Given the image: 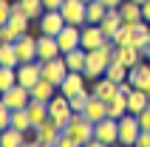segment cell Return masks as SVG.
<instances>
[{"label": "cell", "mask_w": 150, "mask_h": 147, "mask_svg": "<svg viewBox=\"0 0 150 147\" xmlns=\"http://www.w3.org/2000/svg\"><path fill=\"white\" fill-rule=\"evenodd\" d=\"M25 110H28V119H31L34 127H40V124L48 119V102H37V99H31Z\"/></svg>", "instance_id": "cell-28"}, {"label": "cell", "mask_w": 150, "mask_h": 147, "mask_svg": "<svg viewBox=\"0 0 150 147\" xmlns=\"http://www.w3.org/2000/svg\"><path fill=\"white\" fill-rule=\"evenodd\" d=\"M14 51H17V57H20V62H34L37 59V37H31V34L17 37Z\"/></svg>", "instance_id": "cell-15"}, {"label": "cell", "mask_w": 150, "mask_h": 147, "mask_svg": "<svg viewBox=\"0 0 150 147\" xmlns=\"http://www.w3.org/2000/svg\"><path fill=\"white\" fill-rule=\"evenodd\" d=\"M133 45L139 51H147V45H150V23L147 20H142V23H136L133 25Z\"/></svg>", "instance_id": "cell-29"}, {"label": "cell", "mask_w": 150, "mask_h": 147, "mask_svg": "<svg viewBox=\"0 0 150 147\" xmlns=\"http://www.w3.org/2000/svg\"><path fill=\"white\" fill-rule=\"evenodd\" d=\"M102 3H105V6H108V8H119V6H122V3H125V0H102Z\"/></svg>", "instance_id": "cell-46"}, {"label": "cell", "mask_w": 150, "mask_h": 147, "mask_svg": "<svg viewBox=\"0 0 150 147\" xmlns=\"http://www.w3.org/2000/svg\"><path fill=\"white\" fill-rule=\"evenodd\" d=\"M144 59H147V62H150V45H147V51H144Z\"/></svg>", "instance_id": "cell-48"}, {"label": "cell", "mask_w": 150, "mask_h": 147, "mask_svg": "<svg viewBox=\"0 0 150 147\" xmlns=\"http://www.w3.org/2000/svg\"><path fill=\"white\" fill-rule=\"evenodd\" d=\"M136 119H139V124H142V130H150V105L144 107L142 113H136Z\"/></svg>", "instance_id": "cell-42"}, {"label": "cell", "mask_w": 150, "mask_h": 147, "mask_svg": "<svg viewBox=\"0 0 150 147\" xmlns=\"http://www.w3.org/2000/svg\"><path fill=\"white\" fill-rule=\"evenodd\" d=\"M133 147H150V130H142V133H139V139H136Z\"/></svg>", "instance_id": "cell-43"}, {"label": "cell", "mask_w": 150, "mask_h": 147, "mask_svg": "<svg viewBox=\"0 0 150 147\" xmlns=\"http://www.w3.org/2000/svg\"><path fill=\"white\" fill-rule=\"evenodd\" d=\"M11 127H17V130H23V133L34 130V124H31V119H28V110H25V107L11 110Z\"/></svg>", "instance_id": "cell-33"}, {"label": "cell", "mask_w": 150, "mask_h": 147, "mask_svg": "<svg viewBox=\"0 0 150 147\" xmlns=\"http://www.w3.org/2000/svg\"><path fill=\"white\" fill-rule=\"evenodd\" d=\"M85 3H91V0H85Z\"/></svg>", "instance_id": "cell-51"}, {"label": "cell", "mask_w": 150, "mask_h": 147, "mask_svg": "<svg viewBox=\"0 0 150 147\" xmlns=\"http://www.w3.org/2000/svg\"><path fill=\"white\" fill-rule=\"evenodd\" d=\"M0 65H8V68L20 65V57H17V51H14V42H0Z\"/></svg>", "instance_id": "cell-32"}, {"label": "cell", "mask_w": 150, "mask_h": 147, "mask_svg": "<svg viewBox=\"0 0 150 147\" xmlns=\"http://www.w3.org/2000/svg\"><path fill=\"white\" fill-rule=\"evenodd\" d=\"M82 90H88V76H85L82 71H68V76L62 79V85H59V93L62 96H76V93H82Z\"/></svg>", "instance_id": "cell-10"}, {"label": "cell", "mask_w": 150, "mask_h": 147, "mask_svg": "<svg viewBox=\"0 0 150 147\" xmlns=\"http://www.w3.org/2000/svg\"><path fill=\"white\" fill-rule=\"evenodd\" d=\"M142 51L136 48V45H116V62H122L125 68H133L142 62Z\"/></svg>", "instance_id": "cell-22"}, {"label": "cell", "mask_w": 150, "mask_h": 147, "mask_svg": "<svg viewBox=\"0 0 150 147\" xmlns=\"http://www.w3.org/2000/svg\"><path fill=\"white\" fill-rule=\"evenodd\" d=\"M54 57H62L57 37H51V34H40V37H37V59L48 62V59H54Z\"/></svg>", "instance_id": "cell-13"}, {"label": "cell", "mask_w": 150, "mask_h": 147, "mask_svg": "<svg viewBox=\"0 0 150 147\" xmlns=\"http://www.w3.org/2000/svg\"><path fill=\"white\" fill-rule=\"evenodd\" d=\"M147 105H150V93L147 90L133 88L130 93H127V110H130V113H142Z\"/></svg>", "instance_id": "cell-24"}, {"label": "cell", "mask_w": 150, "mask_h": 147, "mask_svg": "<svg viewBox=\"0 0 150 147\" xmlns=\"http://www.w3.org/2000/svg\"><path fill=\"white\" fill-rule=\"evenodd\" d=\"M37 23H40V34H51V37H57V34L68 25L59 8H45V11H42V17L37 20Z\"/></svg>", "instance_id": "cell-5"}, {"label": "cell", "mask_w": 150, "mask_h": 147, "mask_svg": "<svg viewBox=\"0 0 150 147\" xmlns=\"http://www.w3.org/2000/svg\"><path fill=\"white\" fill-rule=\"evenodd\" d=\"M85 119L88 122H102V119H108V102H102L99 96H93L91 93V99H88V107H85Z\"/></svg>", "instance_id": "cell-21"}, {"label": "cell", "mask_w": 150, "mask_h": 147, "mask_svg": "<svg viewBox=\"0 0 150 147\" xmlns=\"http://www.w3.org/2000/svg\"><path fill=\"white\" fill-rule=\"evenodd\" d=\"M0 133H3V130H0Z\"/></svg>", "instance_id": "cell-53"}, {"label": "cell", "mask_w": 150, "mask_h": 147, "mask_svg": "<svg viewBox=\"0 0 150 147\" xmlns=\"http://www.w3.org/2000/svg\"><path fill=\"white\" fill-rule=\"evenodd\" d=\"M65 133L71 139H76L79 144H88L93 139V122H88L85 113H74L68 119V124H65Z\"/></svg>", "instance_id": "cell-2"}, {"label": "cell", "mask_w": 150, "mask_h": 147, "mask_svg": "<svg viewBox=\"0 0 150 147\" xmlns=\"http://www.w3.org/2000/svg\"><path fill=\"white\" fill-rule=\"evenodd\" d=\"M125 113H130V110H127V96L125 93H116V96L108 102V116L110 119H122Z\"/></svg>", "instance_id": "cell-31"}, {"label": "cell", "mask_w": 150, "mask_h": 147, "mask_svg": "<svg viewBox=\"0 0 150 147\" xmlns=\"http://www.w3.org/2000/svg\"><path fill=\"white\" fill-rule=\"evenodd\" d=\"M59 133H62V127H59L54 119H45L40 127H34V139L40 141V144L54 147V144H57V139H59Z\"/></svg>", "instance_id": "cell-14"}, {"label": "cell", "mask_w": 150, "mask_h": 147, "mask_svg": "<svg viewBox=\"0 0 150 147\" xmlns=\"http://www.w3.org/2000/svg\"><path fill=\"white\" fill-rule=\"evenodd\" d=\"M122 25H125L122 11H119V8H108V14H105V20L99 23V28H102V34H105L108 40H113V34H116Z\"/></svg>", "instance_id": "cell-20"}, {"label": "cell", "mask_w": 150, "mask_h": 147, "mask_svg": "<svg viewBox=\"0 0 150 147\" xmlns=\"http://www.w3.org/2000/svg\"><path fill=\"white\" fill-rule=\"evenodd\" d=\"M127 79H130L133 88H142V90H147V93H150V62H147V59H142L139 65H133V68H130V74H127Z\"/></svg>", "instance_id": "cell-17"}, {"label": "cell", "mask_w": 150, "mask_h": 147, "mask_svg": "<svg viewBox=\"0 0 150 147\" xmlns=\"http://www.w3.org/2000/svg\"><path fill=\"white\" fill-rule=\"evenodd\" d=\"M31 90V99H37V102H51V99L57 96V85H54V82H48L45 79V76H42L40 82H37V85H34V88H28Z\"/></svg>", "instance_id": "cell-23"}, {"label": "cell", "mask_w": 150, "mask_h": 147, "mask_svg": "<svg viewBox=\"0 0 150 147\" xmlns=\"http://www.w3.org/2000/svg\"><path fill=\"white\" fill-rule=\"evenodd\" d=\"M28 23H31V17L20 8V0H14V3H11V17H8L6 25H11L17 34H28Z\"/></svg>", "instance_id": "cell-19"}, {"label": "cell", "mask_w": 150, "mask_h": 147, "mask_svg": "<svg viewBox=\"0 0 150 147\" xmlns=\"http://www.w3.org/2000/svg\"><path fill=\"white\" fill-rule=\"evenodd\" d=\"M139 133H142V124H139L136 113H125L122 119H119V144L133 147L136 139H139Z\"/></svg>", "instance_id": "cell-3"}, {"label": "cell", "mask_w": 150, "mask_h": 147, "mask_svg": "<svg viewBox=\"0 0 150 147\" xmlns=\"http://www.w3.org/2000/svg\"><path fill=\"white\" fill-rule=\"evenodd\" d=\"M8 17H11V3L8 0H0V25H6Z\"/></svg>", "instance_id": "cell-41"}, {"label": "cell", "mask_w": 150, "mask_h": 147, "mask_svg": "<svg viewBox=\"0 0 150 147\" xmlns=\"http://www.w3.org/2000/svg\"><path fill=\"white\" fill-rule=\"evenodd\" d=\"M105 14H108V6H105L102 0H91V3L85 6V23L99 25L102 20H105Z\"/></svg>", "instance_id": "cell-27"}, {"label": "cell", "mask_w": 150, "mask_h": 147, "mask_svg": "<svg viewBox=\"0 0 150 147\" xmlns=\"http://www.w3.org/2000/svg\"><path fill=\"white\" fill-rule=\"evenodd\" d=\"M28 141L23 130H17V127H6V130L0 133V147H23Z\"/></svg>", "instance_id": "cell-26"}, {"label": "cell", "mask_w": 150, "mask_h": 147, "mask_svg": "<svg viewBox=\"0 0 150 147\" xmlns=\"http://www.w3.org/2000/svg\"><path fill=\"white\" fill-rule=\"evenodd\" d=\"M82 147H108V144H102L99 139H91V141H88V144H82Z\"/></svg>", "instance_id": "cell-47"}, {"label": "cell", "mask_w": 150, "mask_h": 147, "mask_svg": "<svg viewBox=\"0 0 150 147\" xmlns=\"http://www.w3.org/2000/svg\"><path fill=\"white\" fill-rule=\"evenodd\" d=\"M113 42H116V45H133V25H122V28L113 34Z\"/></svg>", "instance_id": "cell-37"}, {"label": "cell", "mask_w": 150, "mask_h": 147, "mask_svg": "<svg viewBox=\"0 0 150 147\" xmlns=\"http://www.w3.org/2000/svg\"><path fill=\"white\" fill-rule=\"evenodd\" d=\"M85 6H88L85 0H62L59 11H62L68 25H79V28H82L85 25Z\"/></svg>", "instance_id": "cell-9"}, {"label": "cell", "mask_w": 150, "mask_h": 147, "mask_svg": "<svg viewBox=\"0 0 150 147\" xmlns=\"http://www.w3.org/2000/svg\"><path fill=\"white\" fill-rule=\"evenodd\" d=\"M20 8H23L25 14L31 17V20H40L45 6H42V0H20Z\"/></svg>", "instance_id": "cell-36"}, {"label": "cell", "mask_w": 150, "mask_h": 147, "mask_svg": "<svg viewBox=\"0 0 150 147\" xmlns=\"http://www.w3.org/2000/svg\"><path fill=\"white\" fill-rule=\"evenodd\" d=\"M42 62V59H40ZM42 76L48 82H54V85H62V79L68 76V65H65V57H54V59H48V62H42Z\"/></svg>", "instance_id": "cell-11"}, {"label": "cell", "mask_w": 150, "mask_h": 147, "mask_svg": "<svg viewBox=\"0 0 150 147\" xmlns=\"http://www.w3.org/2000/svg\"><path fill=\"white\" fill-rule=\"evenodd\" d=\"M91 93H93V96H99L102 102H110V99L119 93V85L113 79H108V76H99V79L91 85Z\"/></svg>", "instance_id": "cell-18"}, {"label": "cell", "mask_w": 150, "mask_h": 147, "mask_svg": "<svg viewBox=\"0 0 150 147\" xmlns=\"http://www.w3.org/2000/svg\"><path fill=\"white\" fill-rule=\"evenodd\" d=\"M54 147H82V144H79L76 139H71V136H68V133L62 130V133H59V139H57V144H54Z\"/></svg>", "instance_id": "cell-40"}, {"label": "cell", "mask_w": 150, "mask_h": 147, "mask_svg": "<svg viewBox=\"0 0 150 147\" xmlns=\"http://www.w3.org/2000/svg\"><path fill=\"white\" fill-rule=\"evenodd\" d=\"M17 37H23V34H17L11 25H0V42H17Z\"/></svg>", "instance_id": "cell-39"}, {"label": "cell", "mask_w": 150, "mask_h": 147, "mask_svg": "<svg viewBox=\"0 0 150 147\" xmlns=\"http://www.w3.org/2000/svg\"><path fill=\"white\" fill-rule=\"evenodd\" d=\"M79 34H82V28H79V25H65V28L57 34L59 51H62V54H68V51L79 48Z\"/></svg>", "instance_id": "cell-16"}, {"label": "cell", "mask_w": 150, "mask_h": 147, "mask_svg": "<svg viewBox=\"0 0 150 147\" xmlns=\"http://www.w3.org/2000/svg\"><path fill=\"white\" fill-rule=\"evenodd\" d=\"M133 3H139V6H142V3H147V0H133Z\"/></svg>", "instance_id": "cell-49"}, {"label": "cell", "mask_w": 150, "mask_h": 147, "mask_svg": "<svg viewBox=\"0 0 150 147\" xmlns=\"http://www.w3.org/2000/svg\"><path fill=\"white\" fill-rule=\"evenodd\" d=\"M116 59V42L108 40L102 48L96 51H88V62H85V76L88 79H99V76H105V71H108V65Z\"/></svg>", "instance_id": "cell-1"}, {"label": "cell", "mask_w": 150, "mask_h": 147, "mask_svg": "<svg viewBox=\"0 0 150 147\" xmlns=\"http://www.w3.org/2000/svg\"><path fill=\"white\" fill-rule=\"evenodd\" d=\"M74 116V110H71V102H68V96H62L57 90V96L48 102V119H54V122L65 130V124H68V119Z\"/></svg>", "instance_id": "cell-4"}, {"label": "cell", "mask_w": 150, "mask_h": 147, "mask_svg": "<svg viewBox=\"0 0 150 147\" xmlns=\"http://www.w3.org/2000/svg\"><path fill=\"white\" fill-rule=\"evenodd\" d=\"M110 147H125V144H110Z\"/></svg>", "instance_id": "cell-50"}, {"label": "cell", "mask_w": 150, "mask_h": 147, "mask_svg": "<svg viewBox=\"0 0 150 147\" xmlns=\"http://www.w3.org/2000/svg\"><path fill=\"white\" fill-rule=\"evenodd\" d=\"M105 42H108V37L102 34L99 25H93V23H85V25H82V34H79V48L96 51V48H102Z\"/></svg>", "instance_id": "cell-8"}, {"label": "cell", "mask_w": 150, "mask_h": 147, "mask_svg": "<svg viewBox=\"0 0 150 147\" xmlns=\"http://www.w3.org/2000/svg\"><path fill=\"white\" fill-rule=\"evenodd\" d=\"M62 57H65L68 71H85V62H88V51L85 48H74L68 54H62Z\"/></svg>", "instance_id": "cell-30"}, {"label": "cell", "mask_w": 150, "mask_h": 147, "mask_svg": "<svg viewBox=\"0 0 150 147\" xmlns=\"http://www.w3.org/2000/svg\"><path fill=\"white\" fill-rule=\"evenodd\" d=\"M17 85V68H8V65H0V93L8 88Z\"/></svg>", "instance_id": "cell-34"}, {"label": "cell", "mask_w": 150, "mask_h": 147, "mask_svg": "<svg viewBox=\"0 0 150 147\" xmlns=\"http://www.w3.org/2000/svg\"><path fill=\"white\" fill-rule=\"evenodd\" d=\"M0 96H3V93H0Z\"/></svg>", "instance_id": "cell-52"}, {"label": "cell", "mask_w": 150, "mask_h": 147, "mask_svg": "<svg viewBox=\"0 0 150 147\" xmlns=\"http://www.w3.org/2000/svg\"><path fill=\"white\" fill-rule=\"evenodd\" d=\"M3 102H6L11 110H20V107H28V102H31V90L23 88V85H14V88L3 90Z\"/></svg>", "instance_id": "cell-12"}, {"label": "cell", "mask_w": 150, "mask_h": 147, "mask_svg": "<svg viewBox=\"0 0 150 147\" xmlns=\"http://www.w3.org/2000/svg\"><path fill=\"white\" fill-rule=\"evenodd\" d=\"M93 139H99L102 144H119V119H102L93 124Z\"/></svg>", "instance_id": "cell-7"}, {"label": "cell", "mask_w": 150, "mask_h": 147, "mask_svg": "<svg viewBox=\"0 0 150 147\" xmlns=\"http://www.w3.org/2000/svg\"><path fill=\"white\" fill-rule=\"evenodd\" d=\"M42 6H45V8H59L62 0H42Z\"/></svg>", "instance_id": "cell-44"}, {"label": "cell", "mask_w": 150, "mask_h": 147, "mask_svg": "<svg viewBox=\"0 0 150 147\" xmlns=\"http://www.w3.org/2000/svg\"><path fill=\"white\" fill-rule=\"evenodd\" d=\"M142 17L150 23V0H147V3H142Z\"/></svg>", "instance_id": "cell-45"}, {"label": "cell", "mask_w": 150, "mask_h": 147, "mask_svg": "<svg viewBox=\"0 0 150 147\" xmlns=\"http://www.w3.org/2000/svg\"><path fill=\"white\" fill-rule=\"evenodd\" d=\"M119 11H122L125 25H136V23H142V20H144V17H142V6L133 3V0H125V3L119 6Z\"/></svg>", "instance_id": "cell-25"}, {"label": "cell", "mask_w": 150, "mask_h": 147, "mask_svg": "<svg viewBox=\"0 0 150 147\" xmlns=\"http://www.w3.org/2000/svg\"><path fill=\"white\" fill-rule=\"evenodd\" d=\"M6 127H11V107L0 99V130H6Z\"/></svg>", "instance_id": "cell-38"}, {"label": "cell", "mask_w": 150, "mask_h": 147, "mask_svg": "<svg viewBox=\"0 0 150 147\" xmlns=\"http://www.w3.org/2000/svg\"><path fill=\"white\" fill-rule=\"evenodd\" d=\"M40 79H42V62L40 59H34V62H20V65H17V85L34 88Z\"/></svg>", "instance_id": "cell-6"}, {"label": "cell", "mask_w": 150, "mask_h": 147, "mask_svg": "<svg viewBox=\"0 0 150 147\" xmlns=\"http://www.w3.org/2000/svg\"><path fill=\"white\" fill-rule=\"evenodd\" d=\"M127 74H130V68H125L122 62H116V59H113V62L108 65V71H105V76H108V79H113V82L119 85V82L127 79Z\"/></svg>", "instance_id": "cell-35"}]
</instances>
